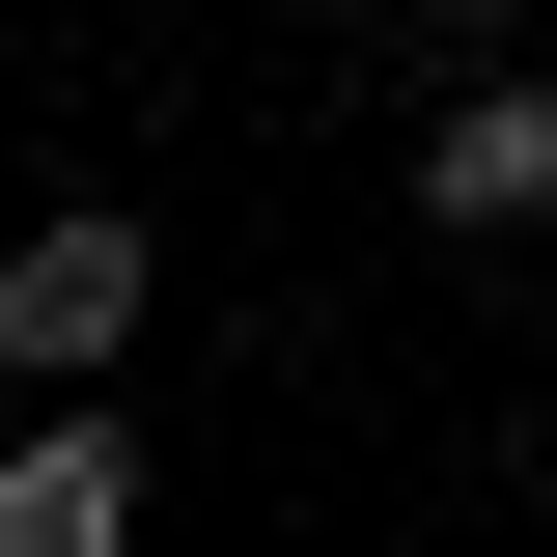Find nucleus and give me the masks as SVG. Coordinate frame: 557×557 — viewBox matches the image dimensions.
<instances>
[{"mask_svg":"<svg viewBox=\"0 0 557 557\" xmlns=\"http://www.w3.org/2000/svg\"><path fill=\"white\" fill-rule=\"evenodd\" d=\"M139 307H168V223H112V196H57L28 251H0V362L57 418H112V362H139Z\"/></svg>","mask_w":557,"mask_h":557,"instance_id":"obj_1","label":"nucleus"},{"mask_svg":"<svg viewBox=\"0 0 557 557\" xmlns=\"http://www.w3.org/2000/svg\"><path fill=\"white\" fill-rule=\"evenodd\" d=\"M391 223H446V251H530V223H557V84H530V57H446V112H418Z\"/></svg>","mask_w":557,"mask_h":557,"instance_id":"obj_2","label":"nucleus"},{"mask_svg":"<svg viewBox=\"0 0 557 557\" xmlns=\"http://www.w3.org/2000/svg\"><path fill=\"white\" fill-rule=\"evenodd\" d=\"M0 557H139V418H28L0 446Z\"/></svg>","mask_w":557,"mask_h":557,"instance_id":"obj_3","label":"nucleus"}]
</instances>
